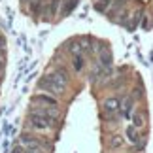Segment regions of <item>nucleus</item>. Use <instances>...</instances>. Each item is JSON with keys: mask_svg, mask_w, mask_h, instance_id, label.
<instances>
[{"mask_svg": "<svg viewBox=\"0 0 153 153\" xmlns=\"http://www.w3.org/2000/svg\"><path fill=\"white\" fill-rule=\"evenodd\" d=\"M32 102H44V104H48V106H59L57 98H53V97H49V95H44V93L36 95V97L32 98Z\"/></svg>", "mask_w": 153, "mask_h": 153, "instance_id": "20e7f679", "label": "nucleus"}, {"mask_svg": "<svg viewBox=\"0 0 153 153\" xmlns=\"http://www.w3.org/2000/svg\"><path fill=\"white\" fill-rule=\"evenodd\" d=\"M100 64H102V68H110L111 66V55H110V51H102Z\"/></svg>", "mask_w": 153, "mask_h": 153, "instance_id": "0eeeda50", "label": "nucleus"}, {"mask_svg": "<svg viewBox=\"0 0 153 153\" xmlns=\"http://www.w3.org/2000/svg\"><path fill=\"white\" fill-rule=\"evenodd\" d=\"M11 153H25V149H23V146H15V148L11 149Z\"/></svg>", "mask_w": 153, "mask_h": 153, "instance_id": "2eb2a0df", "label": "nucleus"}, {"mask_svg": "<svg viewBox=\"0 0 153 153\" xmlns=\"http://www.w3.org/2000/svg\"><path fill=\"white\" fill-rule=\"evenodd\" d=\"M125 134H127V140H128L132 146L140 144V136H138V132H136V127H128Z\"/></svg>", "mask_w": 153, "mask_h": 153, "instance_id": "423d86ee", "label": "nucleus"}, {"mask_svg": "<svg viewBox=\"0 0 153 153\" xmlns=\"http://www.w3.org/2000/svg\"><path fill=\"white\" fill-rule=\"evenodd\" d=\"M132 110H134V102L131 100V98H128V100L125 102V117H131Z\"/></svg>", "mask_w": 153, "mask_h": 153, "instance_id": "1a4fd4ad", "label": "nucleus"}, {"mask_svg": "<svg viewBox=\"0 0 153 153\" xmlns=\"http://www.w3.org/2000/svg\"><path fill=\"white\" fill-rule=\"evenodd\" d=\"M81 68H83V57H81V55H76L74 57V70H76V72H79Z\"/></svg>", "mask_w": 153, "mask_h": 153, "instance_id": "6e6552de", "label": "nucleus"}, {"mask_svg": "<svg viewBox=\"0 0 153 153\" xmlns=\"http://www.w3.org/2000/svg\"><path fill=\"white\" fill-rule=\"evenodd\" d=\"M57 125V119L53 117H45V115H40L36 111H30L28 114V127L34 128V131H49Z\"/></svg>", "mask_w": 153, "mask_h": 153, "instance_id": "f03ea898", "label": "nucleus"}, {"mask_svg": "<svg viewBox=\"0 0 153 153\" xmlns=\"http://www.w3.org/2000/svg\"><path fill=\"white\" fill-rule=\"evenodd\" d=\"M110 146H111V148H121V146H123V140L119 136H115V138L110 140Z\"/></svg>", "mask_w": 153, "mask_h": 153, "instance_id": "9d476101", "label": "nucleus"}, {"mask_svg": "<svg viewBox=\"0 0 153 153\" xmlns=\"http://www.w3.org/2000/svg\"><path fill=\"white\" fill-rule=\"evenodd\" d=\"M21 144L27 146V148L42 149V151L48 148V142H44V140H40L38 136H32V134H28V132H23V134H21Z\"/></svg>", "mask_w": 153, "mask_h": 153, "instance_id": "7ed1b4c3", "label": "nucleus"}, {"mask_svg": "<svg viewBox=\"0 0 153 153\" xmlns=\"http://www.w3.org/2000/svg\"><path fill=\"white\" fill-rule=\"evenodd\" d=\"M108 4H110V0H102V2H97V4H95V8H97L98 11H104L106 8H108Z\"/></svg>", "mask_w": 153, "mask_h": 153, "instance_id": "9b49d317", "label": "nucleus"}, {"mask_svg": "<svg viewBox=\"0 0 153 153\" xmlns=\"http://www.w3.org/2000/svg\"><path fill=\"white\" fill-rule=\"evenodd\" d=\"M117 110H119V100H117V98H108V100L104 102V111H108V114H115Z\"/></svg>", "mask_w": 153, "mask_h": 153, "instance_id": "39448f33", "label": "nucleus"}, {"mask_svg": "<svg viewBox=\"0 0 153 153\" xmlns=\"http://www.w3.org/2000/svg\"><path fill=\"white\" fill-rule=\"evenodd\" d=\"M38 87L40 89H45L53 93V95H62L64 89H66V76H64L62 72H51L48 74L42 81H38Z\"/></svg>", "mask_w": 153, "mask_h": 153, "instance_id": "f257e3e1", "label": "nucleus"}, {"mask_svg": "<svg viewBox=\"0 0 153 153\" xmlns=\"http://www.w3.org/2000/svg\"><path fill=\"white\" fill-rule=\"evenodd\" d=\"M76 4H78V0H68V4H66V8H64V11H72L76 8Z\"/></svg>", "mask_w": 153, "mask_h": 153, "instance_id": "4468645a", "label": "nucleus"}, {"mask_svg": "<svg viewBox=\"0 0 153 153\" xmlns=\"http://www.w3.org/2000/svg\"><path fill=\"white\" fill-rule=\"evenodd\" d=\"M132 123H134V127H142L144 125V121H142V115H140V114H136V115H134V119H132Z\"/></svg>", "mask_w": 153, "mask_h": 153, "instance_id": "ddd939ff", "label": "nucleus"}, {"mask_svg": "<svg viewBox=\"0 0 153 153\" xmlns=\"http://www.w3.org/2000/svg\"><path fill=\"white\" fill-rule=\"evenodd\" d=\"M25 153H42V149H34V148H27Z\"/></svg>", "mask_w": 153, "mask_h": 153, "instance_id": "dca6fc26", "label": "nucleus"}, {"mask_svg": "<svg viewBox=\"0 0 153 153\" xmlns=\"http://www.w3.org/2000/svg\"><path fill=\"white\" fill-rule=\"evenodd\" d=\"M59 2H61V0H51V10H49V13H51V15H55V13H57V10H59Z\"/></svg>", "mask_w": 153, "mask_h": 153, "instance_id": "f8f14e48", "label": "nucleus"}]
</instances>
